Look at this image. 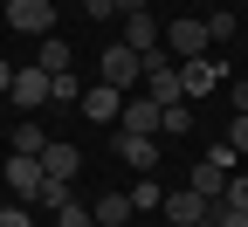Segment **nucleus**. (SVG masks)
Segmentation results:
<instances>
[{
    "instance_id": "nucleus-5",
    "label": "nucleus",
    "mask_w": 248,
    "mask_h": 227,
    "mask_svg": "<svg viewBox=\"0 0 248 227\" xmlns=\"http://www.w3.org/2000/svg\"><path fill=\"white\" fill-rule=\"evenodd\" d=\"M159 48H166L172 62L207 55V48H214V42H207V21H193V14H186V21H166V28H159Z\"/></svg>"
},
{
    "instance_id": "nucleus-17",
    "label": "nucleus",
    "mask_w": 248,
    "mask_h": 227,
    "mask_svg": "<svg viewBox=\"0 0 248 227\" xmlns=\"http://www.w3.org/2000/svg\"><path fill=\"white\" fill-rule=\"evenodd\" d=\"M193 131V104H159V138H186Z\"/></svg>"
},
{
    "instance_id": "nucleus-32",
    "label": "nucleus",
    "mask_w": 248,
    "mask_h": 227,
    "mask_svg": "<svg viewBox=\"0 0 248 227\" xmlns=\"http://www.w3.org/2000/svg\"><path fill=\"white\" fill-rule=\"evenodd\" d=\"M234 7H248V0H234Z\"/></svg>"
},
{
    "instance_id": "nucleus-22",
    "label": "nucleus",
    "mask_w": 248,
    "mask_h": 227,
    "mask_svg": "<svg viewBox=\"0 0 248 227\" xmlns=\"http://www.w3.org/2000/svg\"><path fill=\"white\" fill-rule=\"evenodd\" d=\"M48 138H42V117H21L14 124V151H42Z\"/></svg>"
},
{
    "instance_id": "nucleus-25",
    "label": "nucleus",
    "mask_w": 248,
    "mask_h": 227,
    "mask_svg": "<svg viewBox=\"0 0 248 227\" xmlns=\"http://www.w3.org/2000/svg\"><path fill=\"white\" fill-rule=\"evenodd\" d=\"M0 227H35V207H28V200H7V207H0Z\"/></svg>"
},
{
    "instance_id": "nucleus-31",
    "label": "nucleus",
    "mask_w": 248,
    "mask_h": 227,
    "mask_svg": "<svg viewBox=\"0 0 248 227\" xmlns=\"http://www.w3.org/2000/svg\"><path fill=\"white\" fill-rule=\"evenodd\" d=\"M193 227H221V220H214V207H207V213H200V220H193Z\"/></svg>"
},
{
    "instance_id": "nucleus-11",
    "label": "nucleus",
    "mask_w": 248,
    "mask_h": 227,
    "mask_svg": "<svg viewBox=\"0 0 248 227\" xmlns=\"http://www.w3.org/2000/svg\"><path fill=\"white\" fill-rule=\"evenodd\" d=\"M117 21H124V48L159 55V21H152V7H138V14H117Z\"/></svg>"
},
{
    "instance_id": "nucleus-26",
    "label": "nucleus",
    "mask_w": 248,
    "mask_h": 227,
    "mask_svg": "<svg viewBox=\"0 0 248 227\" xmlns=\"http://www.w3.org/2000/svg\"><path fill=\"white\" fill-rule=\"evenodd\" d=\"M228 145L248 158V110H234V124H228Z\"/></svg>"
},
{
    "instance_id": "nucleus-19",
    "label": "nucleus",
    "mask_w": 248,
    "mask_h": 227,
    "mask_svg": "<svg viewBox=\"0 0 248 227\" xmlns=\"http://www.w3.org/2000/svg\"><path fill=\"white\" fill-rule=\"evenodd\" d=\"M62 200H76V186H69V179H42V193H35V213H55Z\"/></svg>"
},
{
    "instance_id": "nucleus-30",
    "label": "nucleus",
    "mask_w": 248,
    "mask_h": 227,
    "mask_svg": "<svg viewBox=\"0 0 248 227\" xmlns=\"http://www.w3.org/2000/svg\"><path fill=\"white\" fill-rule=\"evenodd\" d=\"M110 7H117V14H138V7H152V0H110Z\"/></svg>"
},
{
    "instance_id": "nucleus-6",
    "label": "nucleus",
    "mask_w": 248,
    "mask_h": 227,
    "mask_svg": "<svg viewBox=\"0 0 248 227\" xmlns=\"http://www.w3.org/2000/svg\"><path fill=\"white\" fill-rule=\"evenodd\" d=\"M221 83H228V69H221V62H207V55H186V62H179V90H186V104L214 96Z\"/></svg>"
},
{
    "instance_id": "nucleus-21",
    "label": "nucleus",
    "mask_w": 248,
    "mask_h": 227,
    "mask_svg": "<svg viewBox=\"0 0 248 227\" xmlns=\"http://www.w3.org/2000/svg\"><path fill=\"white\" fill-rule=\"evenodd\" d=\"M76 96H83V76H76V69L48 76V104H76Z\"/></svg>"
},
{
    "instance_id": "nucleus-10",
    "label": "nucleus",
    "mask_w": 248,
    "mask_h": 227,
    "mask_svg": "<svg viewBox=\"0 0 248 227\" xmlns=\"http://www.w3.org/2000/svg\"><path fill=\"white\" fill-rule=\"evenodd\" d=\"M117 131L159 138V104H152V96H124V110H117Z\"/></svg>"
},
{
    "instance_id": "nucleus-15",
    "label": "nucleus",
    "mask_w": 248,
    "mask_h": 227,
    "mask_svg": "<svg viewBox=\"0 0 248 227\" xmlns=\"http://www.w3.org/2000/svg\"><path fill=\"white\" fill-rule=\"evenodd\" d=\"M35 69H48V76H62V69H76V48L62 42V35H42V55H35Z\"/></svg>"
},
{
    "instance_id": "nucleus-16",
    "label": "nucleus",
    "mask_w": 248,
    "mask_h": 227,
    "mask_svg": "<svg viewBox=\"0 0 248 227\" xmlns=\"http://www.w3.org/2000/svg\"><path fill=\"white\" fill-rule=\"evenodd\" d=\"M124 200H131V213H159V200H166V186H159V172H145L131 193H124Z\"/></svg>"
},
{
    "instance_id": "nucleus-12",
    "label": "nucleus",
    "mask_w": 248,
    "mask_h": 227,
    "mask_svg": "<svg viewBox=\"0 0 248 227\" xmlns=\"http://www.w3.org/2000/svg\"><path fill=\"white\" fill-rule=\"evenodd\" d=\"M124 166H138V172H159V138H138V131H117L110 138Z\"/></svg>"
},
{
    "instance_id": "nucleus-18",
    "label": "nucleus",
    "mask_w": 248,
    "mask_h": 227,
    "mask_svg": "<svg viewBox=\"0 0 248 227\" xmlns=\"http://www.w3.org/2000/svg\"><path fill=\"white\" fill-rule=\"evenodd\" d=\"M90 220H97V227H124V220H131V200H124V193H104V200L90 207Z\"/></svg>"
},
{
    "instance_id": "nucleus-28",
    "label": "nucleus",
    "mask_w": 248,
    "mask_h": 227,
    "mask_svg": "<svg viewBox=\"0 0 248 227\" xmlns=\"http://www.w3.org/2000/svg\"><path fill=\"white\" fill-rule=\"evenodd\" d=\"M214 220H221V227H248V213H241V207H214Z\"/></svg>"
},
{
    "instance_id": "nucleus-2",
    "label": "nucleus",
    "mask_w": 248,
    "mask_h": 227,
    "mask_svg": "<svg viewBox=\"0 0 248 227\" xmlns=\"http://www.w3.org/2000/svg\"><path fill=\"white\" fill-rule=\"evenodd\" d=\"M138 76H145V55H138V48L110 42V48L97 55V83H110V90H124V96H131V90H138Z\"/></svg>"
},
{
    "instance_id": "nucleus-8",
    "label": "nucleus",
    "mask_w": 248,
    "mask_h": 227,
    "mask_svg": "<svg viewBox=\"0 0 248 227\" xmlns=\"http://www.w3.org/2000/svg\"><path fill=\"white\" fill-rule=\"evenodd\" d=\"M42 151H14L7 158V193H14V200H28V207H35V193H42Z\"/></svg>"
},
{
    "instance_id": "nucleus-7",
    "label": "nucleus",
    "mask_w": 248,
    "mask_h": 227,
    "mask_svg": "<svg viewBox=\"0 0 248 227\" xmlns=\"http://www.w3.org/2000/svg\"><path fill=\"white\" fill-rule=\"evenodd\" d=\"M7 104H14L21 117H35V110L48 104V69H35V62H28V69H14V83H7Z\"/></svg>"
},
{
    "instance_id": "nucleus-24",
    "label": "nucleus",
    "mask_w": 248,
    "mask_h": 227,
    "mask_svg": "<svg viewBox=\"0 0 248 227\" xmlns=\"http://www.w3.org/2000/svg\"><path fill=\"white\" fill-rule=\"evenodd\" d=\"M55 227H97V220H90L83 200H62V207H55Z\"/></svg>"
},
{
    "instance_id": "nucleus-23",
    "label": "nucleus",
    "mask_w": 248,
    "mask_h": 227,
    "mask_svg": "<svg viewBox=\"0 0 248 227\" xmlns=\"http://www.w3.org/2000/svg\"><path fill=\"white\" fill-rule=\"evenodd\" d=\"M214 207H241V213H248V172H228V186H221Z\"/></svg>"
},
{
    "instance_id": "nucleus-20",
    "label": "nucleus",
    "mask_w": 248,
    "mask_h": 227,
    "mask_svg": "<svg viewBox=\"0 0 248 227\" xmlns=\"http://www.w3.org/2000/svg\"><path fill=\"white\" fill-rule=\"evenodd\" d=\"M234 35H241L234 7H214V14H207V42H234Z\"/></svg>"
},
{
    "instance_id": "nucleus-1",
    "label": "nucleus",
    "mask_w": 248,
    "mask_h": 227,
    "mask_svg": "<svg viewBox=\"0 0 248 227\" xmlns=\"http://www.w3.org/2000/svg\"><path fill=\"white\" fill-rule=\"evenodd\" d=\"M234 166H241V151H234L228 138H221V145H207V158H200L193 172H186V193H200V200L214 207V200H221V186H228V172H234Z\"/></svg>"
},
{
    "instance_id": "nucleus-14",
    "label": "nucleus",
    "mask_w": 248,
    "mask_h": 227,
    "mask_svg": "<svg viewBox=\"0 0 248 227\" xmlns=\"http://www.w3.org/2000/svg\"><path fill=\"white\" fill-rule=\"evenodd\" d=\"M159 213H166L172 227H193V220L207 213V200H200V193H186V186H179V193H166V200H159Z\"/></svg>"
},
{
    "instance_id": "nucleus-29",
    "label": "nucleus",
    "mask_w": 248,
    "mask_h": 227,
    "mask_svg": "<svg viewBox=\"0 0 248 227\" xmlns=\"http://www.w3.org/2000/svg\"><path fill=\"white\" fill-rule=\"evenodd\" d=\"M83 14H90V21H110L117 7H110V0H83Z\"/></svg>"
},
{
    "instance_id": "nucleus-13",
    "label": "nucleus",
    "mask_w": 248,
    "mask_h": 227,
    "mask_svg": "<svg viewBox=\"0 0 248 227\" xmlns=\"http://www.w3.org/2000/svg\"><path fill=\"white\" fill-rule=\"evenodd\" d=\"M42 172L76 186V172H83V151H76V145H62V138H48V145H42Z\"/></svg>"
},
{
    "instance_id": "nucleus-4",
    "label": "nucleus",
    "mask_w": 248,
    "mask_h": 227,
    "mask_svg": "<svg viewBox=\"0 0 248 227\" xmlns=\"http://www.w3.org/2000/svg\"><path fill=\"white\" fill-rule=\"evenodd\" d=\"M145 96H152V104H186V90H179V62L159 48V55H145Z\"/></svg>"
},
{
    "instance_id": "nucleus-9",
    "label": "nucleus",
    "mask_w": 248,
    "mask_h": 227,
    "mask_svg": "<svg viewBox=\"0 0 248 227\" xmlns=\"http://www.w3.org/2000/svg\"><path fill=\"white\" fill-rule=\"evenodd\" d=\"M76 110H83L90 124H117V110H124V90H110V83H83Z\"/></svg>"
},
{
    "instance_id": "nucleus-27",
    "label": "nucleus",
    "mask_w": 248,
    "mask_h": 227,
    "mask_svg": "<svg viewBox=\"0 0 248 227\" xmlns=\"http://www.w3.org/2000/svg\"><path fill=\"white\" fill-rule=\"evenodd\" d=\"M228 104H234V110H248V76H234V83H228Z\"/></svg>"
},
{
    "instance_id": "nucleus-3",
    "label": "nucleus",
    "mask_w": 248,
    "mask_h": 227,
    "mask_svg": "<svg viewBox=\"0 0 248 227\" xmlns=\"http://www.w3.org/2000/svg\"><path fill=\"white\" fill-rule=\"evenodd\" d=\"M0 21L14 28V35H55V0H0Z\"/></svg>"
}]
</instances>
